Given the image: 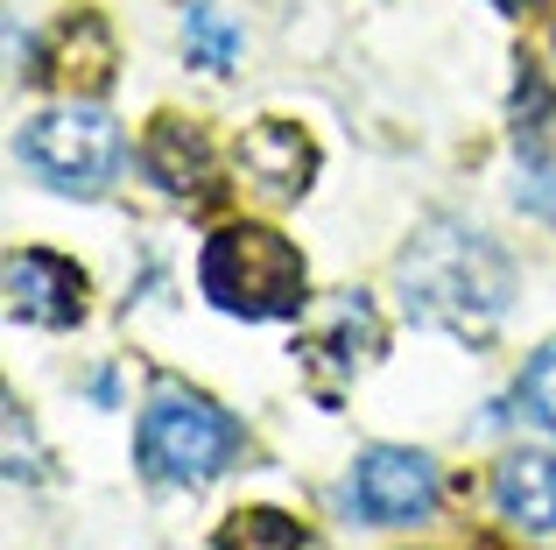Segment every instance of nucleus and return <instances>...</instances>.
Wrapping results in <instances>:
<instances>
[{"label":"nucleus","instance_id":"nucleus-1","mask_svg":"<svg viewBox=\"0 0 556 550\" xmlns=\"http://www.w3.org/2000/svg\"><path fill=\"white\" fill-rule=\"evenodd\" d=\"M408 311L422 325H444L458 339H486L507 317V262L486 234H472L465 220H430L394 262Z\"/></svg>","mask_w":556,"mask_h":550},{"label":"nucleus","instance_id":"nucleus-2","mask_svg":"<svg viewBox=\"0 0 556 550\" xmlns=\"http://www.w3.org/2000/svg\"><path fill=\"white\" fill-rule=\"evenodd\" d=\"M135 445H141V466H149L155 480L204 487L240 459L247 438L212 396H198V388H184V382H163L149 396V410H141V438Z\"/></svg>","mask_w":556,"mask_h":550},{"label":"nucleus","instance_id":"nucleus-3","mask_svg":"<svg viewBox=\"0 0 556 550\" xmlns=\"http://www.w3.org/2000/svg\"><path fill=\"white\" fill-rule=\"evenodd\" d=\"M204 297L232 317H296L311 297V268L268 226H226L204 248Z\"/></svg>","mask_w":556,"mask_h":550},{"label":"nucleus","instance_id":"nucleus-4","mask_svg":"<svg viewBox=\"0 0 556 550\" xmlns=\"http://www.w3.org/2000/svg\"><path fill=\"white\" fill-rule=\"evenodd\" d=\"M22 163L36 170L50 191H106L113 170H121V127L106 121L99 107H56V113H36V121L14 135Z\"/></svg>","mask_w":556,"mask_h":550},{"label":"nucleus","instance_id":"nucleus-5","mask_svg":"<svg viewBox=\"0 0 556 550\" xmlns=\"http://www.w3.org/2000/svg\"><path fill=\"white\" fill-rule=\"evenodd\" d=\"M353 501L380 529L422 523V515L437 509V466L422 452H402V445H374V452H359V466H353Z\"/></svg>","mask_w":556,"mask_h":550},{"label":"nucleus","instance_id":"nucleus-6","mask_svg":"<svg viewBox=\"0 0 556 550\" xmlns=\"http://www.w3.org/2000/svg\"><path fill=\"white\" fill-rule=\"evenodd\" d=\"M8 317L14 325H78L85 317V275L64 254H14L8 262Z\"/></svg>","mask_w":556,"mask_h":550},{"label":"nucleus","instance_id":"nucleus-7","mask_svg":"<svg viewBox=\"0 0 556 550\" xmlns=\"http://www.w3.org/2000/svg\"><path fill=\"white\" fill-rule=\"evenodd\" d=\"M240 170H247V184H254L261 198H296L303 184H311V170H317V149H311L303 127L261 121V127H247V141H240Z\"/></svg>","mask_w":556,"mask_h":550},{"label":"nucleus","instance_id":"nucleus-8","mask_svg":"<svg viewBox=\"0 0 556 550\" xmlns=\"http://www.w3.org/2000/svg\"><path fill=\"white\" fill-rule=\"evenodd\" d=\"M493 501L521 537H556V452H515L493 473Z\"/></svg>","mask_w":556,"mask_h":550},{"label":"nucleus","instance_id":"nucleus-9","mask_svg":"<svg viewBox=\"0 0 556 550\" xmlns=\"http://www.w3.org/2000/svg\"><path fill=\"white\" fill-rule=\"evenodd\" d=\"M374 346H380V325H374L367 297H339V303L325 311V332H317V339L303 346V353H311L317 382L339 388L353 367H367V360H374Z\"/></svg>","mask_w":556,"mask_h":550},{"label":"nucleus","instance_id":"nucleus-10","mask_svg":"<svg viewBox=\"0 0 556 550\" xmlns=\"http://www.w3.org/2000/svg\"><path fill=\"white\" fill-rule=\"evenodd\" d=\"M149 170L169 184V191H184V198H204V191H212V149H204V135H198V127H184V121H163V127H155Z\"/></svg>","mask_w":556,"mask_h":550},{"label":"nucleus","instance_id":"nucleus-11","mask_svg":"<svg viewBox=\"0 0 556 550\" xmlns=\"http://www.w3.org/2000/svg\"><path fill=\"white\" fill-rule=\"evenodd\" d=\"M218 550H325V543H317L296 515H282V509H247V515L226 523Z\"/></svg>","mask_w":556,"mask_h":550},{"label":"nucleus","instance_id":"nucleus-12","mask_svg":"<svg viewBox=\"0 0 556 550\" xmlns=\"http://www.w3.org/2000/svg\"><path fill=\"white\" fill-rule=\"evenodd\" d=\"M184 50H190V64L226 71L232 57H240V28H232V14H226V8H212V0L184 8Z\"/></svg>","mask_w":556,"mask_h":550},{"label":"nucleus","instance_id":"nucleus-13","mask_svg":"<svg viewBox=\"0 0 556 550\" xmlns=\"http://www.w3.org/2000/svg\"><path fill=\"white\" fill-rule=\"evenodd\" d=\"M521 402H529V416L543 430H556V339L529 360V374H521Z\"/></svg>","mask_w":556,"mask_h":550},{"label":"nucleus","instance_id":"nucleus-14","mask_svg":"<svg viewBox=\"0 0 556 550\" xmlns=\"http://www.w3.org/2000/svg\"><path fill=\"white\" fill-rule=\"evenodd\" d=\"M521 205L556 212V170H529V177H521Z\"/></svg>","mask_w":556,"mask_h":550},{"label":"nucleus","instance_id":"nucleus-15","mask_svg":"<svg viewBox=\"0 0 556 550\" xmlns=\"http://www.w3.org/2000/svg\"><path fill=\"white\" fill-rule=\"evenodd\" d=\"M501 8H535V0H501Z\"/></svg>","mask_w":556,"mask_h":550}]
</instances>
